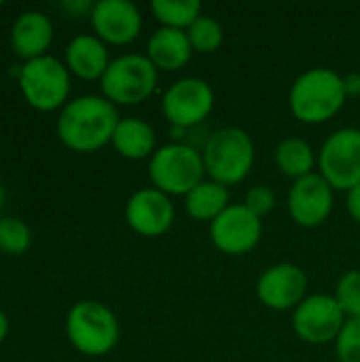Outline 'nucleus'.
<instances>
[{
  "label": "nucleus",
  "instance_id": "f257e3e1",
  "mask_svg": "<svg viewBox=\"0 0 360 362\" xmlns=\"http://www.w3.org/2000/svg\"><path fill=\"white\" fill-rule=\"evenodd\" d=\"M119 112L104 95H81L70 100L57 119L59 140L76 153H93L112 140Z\"/></svg>",
  "mask_w": 360,
  "mask_h": 362
},
{
  "label": "nucleus",
  "instance_id": "f03ea898",
  "mask_svg": "<svg viewBox=\"0 0 360 362\" xmlns=\"http://www.w3.org/2000/svg\"><path fill=\"white\" fill-rule=\"evenodd\" d=\"M344 76L333 68H310L295 78L289 91V106L297 121L320 125L331 121L346 104Z\"/></svg>",
  "mask_w": 360,
  "mask_h": 362
},
{
  "label": "nucleus",
  "instance_id": "7ed1b4c3",
  "mask_svg": "<svg viewBox=\"0 0 360 362\" xmlns=\"http://www.w3.org/2000/svg\"><path fill=\"white\" fill-rule=\"evenodd\" d=\"M202 157L206 176L231 187L248 178L255 165V142L242 127H223L206 140Z\"/></svg>",
  "mask_w": 360,
  "mask_h": 362
},
{
  "label": "nucleus",
  "instance_id": "20e7f679",
  "mask_svg": "<svg viewBox=\"0 0 360 362\" xmlns=\"http://www.w3.org/2000/svg\"><path fill=\"white\" fill-rule=\"evenodd\" d=\"M149 178L155 189L170 197L189 195L204 178H208L202 151L180 142L159 146L149 159Z\"/></svg>",
  "mask_w": 360,
  "mask_h": 362
},
{
  "label": "nucleus",
  "instance_id": "39448f33",
  "mask_svg": "<svg viewBox=\"0 0 360 362\" xmlns=\"http://www.w3.org/2000/svg\"><path fill=\"white\" fill-rule=\"evenodd\" d=\"M66 335L74 350L85 356L108 354L121 335L119 320L110 308L100 301H79L66 318Z\"/></svg>",
  "mask_w": 360,
  "mask_h": 362
},
{
  "label": "nucleus",
  "instance_id": "423d86ee",
  "mask_svg": "<svg viewBox=\"0 0 360 362\" xmlns=\"http://www.w3.org/2000/svg\"><path fill=\"white\" fill-rule=\"evenodd\" d=\"M159 70L146 55L125 53L115 57L100 78L102 93L115 106H136L149 100L157 87Z\"/></svg>",
  "mask_w": 360,
  "mask_h": 362
},
{
  "label": "nucleus",
  "instance_id": "0eeeda50",
  "mask_svg": "<svg viewBox=\"0 0 360 362\" xmlns=\"http://www.w3.org/2000/svg\"><path fill=\"white\" fill-rule=\"evenodd\" d=\"M19 89L25 102L42 112L64 108L70 93V70L53 55H42L19 66Z\"/></svg>",
  "mask_w": 360,
  "mask_h": 362
},
{
  "label": "nucleus",
  "instance_id": "6e6552de",
  "mask_svg": "<svg viewBox=\"0 0 360 362\" xmlns=\"http://www.w3.org/2000/svg\"><path fill=\"white\" fill-rule=\"evenodd\" d=\"M318 174L335 189L350 191L360 185V129H335L318 151Z\"/></svg>",
  "mask_w": 360,
  "mask_h": 362
},
{
  "label": "nucleus",
  "instance_id": "1a4fd4ad",
  "mask_svg": "<svg viewBox=\"0 0 360 362\" xmlns=\"http://www.w3.org/2000/svg\"><path fill=\"white\" fill-rule=\"evenodd\" d=\"M348 318L337 305L333 295H308L293 310V331L310 346L335 344Z\"/></svg>",
  "mask_w": 360,
  "mask_h": 362
},
{
  "label": "nucleus",
  "instance_id": "9d476101",
  "mask_svg": "<svg viewBox=\"0 0 360 362\" xmlns=\"http://www.w3.org/2000/svg\"><path fill=\"white\" fill-rule=\"evenodd\" d=\"M214 108V91L208 81L185 76L172 83L161 98V112L174 127H195L210 117Z\"/></svg>",
  "mask_w": 360,
  "mask_h": 362
},
{
  "label": "nucleus",
  "instance_id": "9b49d317",
  "mask_svg": "<svg viewBox=\"0 0 360 362\" xmlns=\"http://www.w3.org/2000/svg\"><path fill=\"white\" fill-rule=\"evenodd\" d=\"M263 235V221L244 204H231L210 223V240L216 250L229 257L248 255Z\"/></svg>",
  "mask_w": 360,
  "mask_h": 362
},
{
  "label": "nucleus",
  "instance_id": "f8f14e48",
  "mask_svg": "<svg viewBox=\"0 0 360 362\" xmlns=\"http://www.w3.org/2000/svg\"><path fill=\"white\" fill-rule=\"evenodd\" d=\"M259 301L274 312H293L308 297V276L295 263H276L257 280Z\"/></svg>",
  "mask_w": 360,
  "mask_h": 362
},
{
  "label": "nucleus",
  "instance_id": "ddd939ff",
  "mask_svg": "<svg viewBox=\"0 0 360 362\" xmlns=\"http://www.w3.org/2000/svg\"><path fill=\"white\" fill-rule=\"evenodd\" d=\"M333 187L318 174H310L293 182L289 191V214L303 229L325 225L333 212Z\"/></svg>",
  "mask_w": 360,
  "mask_h": 362
},
{
  "label": "nucleus",
  "instance_id": "4468645a",
  "mask_svg": "<svg viewBox=\"0 0 360 362\" xmlns=\"http://www.w3.org/2000/svg\"><path fill=\"white\" fill-rule=\"evenodd\" d=\"M176 208L172 197L155 187L138 189L125 204V221L132 231L144 238H159L174 225Z\"/></svg>",
  "mask_w": 360,
  "mask_h": 362
},
{
  "label": "nucleus",
  "instance_id": "2eb2a0df",
  "mask_svg": "<svg viewBox=\"0 0 360 362\" xmlns=\"http://www.w3.org/2000/svg\"><path fill=\"white\" fill-rule=\"evenodd\" d=\"M91 28L106 45H129L142 32V13L129 0H100L93 4Z\"/></svg>",
  "mask_w": 360,
  "mask_h": 362
},
{
  "label": "nucleus",
  "instance_id": "dca6fc26",
  "mask_svg": "<svg viewBox=\"0 0 360 362\" xmlns=\"http://www.w3.org/2000/svg\"><path fill=\"white\" fill-rule=\"evenodd\" d=\"M51 40L53 23L45 13L38 11L21 13L11 28V47L25 62L47 55Z\"/></svg>",
  "mask_w": 360,
  "mask_h": 362
},
{
  "label": "nucleus",
  "instance_id": "f3484780",
  "mask_svg": "<svg viewBox=\"0 0 360 362\" xmlns=\"http://www.w3.org/2000/svg\"><path fill=\"white\" fill-rule=\"evenodd\" d=\"M144 55L151 59V64L157 70L176 72V70H182L191 62L193 47L185 30L159 28L151 34Z\"/></svg>",
  "mask_w": 360,
  "mask_h": 362
},
{
  "label": "nucleus",
  "instance_id": "a211bd4d",
  "mask_svg": "<svg viewBox=\"0 0 360 362\" xmlns=\"http://www.w3.org/2000/svg\"><path fill=\"white\" fill-rule=\"evenodd\" d=\"M110 62L106 42H102L95 34H79L66 47V68L79 78H102Z\"/></svg>",
  "mask_w": 360,
  "mask_h": 362
},
{
  "label": "nucleus",
  "instance_id": "6ab92c4d",
  "mask_svg": "<svg viewBox=\"0 0 360 362\" xmlns=\"http://www.w3.org/2000/svg\"><path fill=\"white\" fill-rule=\"evenodd\" d=\"M110 144L121 157L129 161L151 159L157 151V134L149 121L138 117H125L119 119Z\"/></svg>",
  "mask_w": 360,
  "mask_h": 362
},
{
  "label": "nucleus",
  "instance_id": "aec40b11",
  "mask_svg": "<svg viewBox=\"0 0 360 362\" xmlns=\"http://www.w3.org/2000/svg\"><path fill=\"white\" fill-rule=\"evenodd\" d=\"M231 206V193L229 187L204 178L189 195H185V210L193 221L199 223H212L216 216H221Z\"/></svg>",
  "mask_w": 360,
  "mask_h": 362
},
{
  "label": "nucleus",
  "instance_id": "412c9836",
  "mask_svg": "<svg viewBox=\"0 0 360 362\" xmlns=\"http://www.w3.org/2000/svg\"><path fill=\"white\" fill-rule=\"evenodd\" d=\"M274 159L282 176L291 178L293 182L318 172V153H314L312 144L299 136H289L280 140Z\"/></svg>",
  "mask_w": 360,
  "mask_h": 362
},
{
  "label": "nucleus",
  "instance_id": "4be33fe9",
  "mask_svg": "<svg viewBox=\"0 0 360 362\" xmlns=\"http://www.w3.org/2000/svg\"><path fill=\"white\" fill-rule=\"evenodd\" d=\"M151 11L161 23V28H174L185 32L199 15H204L199 0H153Z\"/></svg>",
  "mask_w": 360,
  "mask_h": 362
},
{
  "label": "nucleus",
  "instance_id": "5701e85b",
  "mask_svg": "<svg viewBox=\"0 0 360 362\" xmlns=\"http://www.w3.org/2000/svg\"><path fill=\"white\" fill-rule=\"evenodd\" d=\"M187 36L193 47V53H214L225 40V30L216 17L199 15L187 30Z\"/></svg>",
  "mask_w": 360,
  "mask_h": 362
},
{
  "label": "nucleus",
  "instance_id": "b1692460",
  "mask_svg": "<svg viewBox=\"0 0 360 362\" xmlns=\"http://www.w3.org/2000/svg\"><path fill=\"white\" fill-rule=\"evenodd\" d=\"M32 244V231L30 227L15 216L0 218V252L6 255H21Z\"/></svg>",
  "mask_w": 360,
  "mask_h": 362
},
{
  "label": "nucleus",
  "instance_id": "393cba45",
  "mask_svg": "<svg viewBox=\"0 0 360 362\" xmlns=\"http://www.w3.org/2000/svg\"><path fill=\"white\" fill-rule=\"evenodd\" d=\"M337 305L342 308L344 316L348 320L360 318V272L359 269H350L346 272L337 284H335V293H333Z\"/></svg>",
  "mask_w": 360,
  "mask_h": 362
},
{
  "label": "nucleus",
  "instance_id": "a878e982",
  "mask_svg": "<svg viewBox=\"0 0 360 362\" xmlns=\"http://www.w3.org/2000/svg\"><path fill=\"white\" fill-rule=\"evenodd\" d=\"M335 352L339 362H360V318L346 322L335 341Z\"/></svg>",
  "mask_w": 360,
  "mask_h": 362
},
{
  "label": "nucleus",
  "instance_id": "bb28decb",
  "mask_svg": "<svg viewBox=\"0 0 360 362\" xmlns=\"http://www.w3.org/2000/svg\"><path fill=\"white\" fill-rule=\"evenodd\" d=\"M244 206L259 218L267 216L274 208H276V195L274 191L267 187V185H257V187H250L246 191V197H244Z\"/></svg>",
  "mask_w": 360,
  "mask_h": 362
},
{
  "label": "nucleus",
  "instance_id": "cd10ccee",
  "mask_svg": "<svg viewBox=\"0 0 360 362\" xmlns=\"http://www.w3.org/2000/svg\"><path fill=\"white\" fill-rule=\"evenodd\" d=\"M346 208H348V214L352 216V221L360 225V185L346 193Z\"/></svg>",
  "mask_w": 360,
  "mask_h": 362
},
{
  "label": "nucleus",
  "instance_id": "c85d7f7f",
  "mask_svg": "<svg viewBox=\"0 0 360 362\" xmlns=\"http://www.w3.org/2000/svg\"><path fill=\"white\" fill-rule=\"evenodd\" d=\"M344 89L348 98H359L360 95V72H348L344 74Z\"/></svg>",
  "mask_w": 360,
  "mask_h": 362
},
{
  "label": "nucleus",
  "instance_id": "c756f323",
  "mask_svg": "<svg viewBox=\"0 0 360 362\" xmlns=\"http://www.w3.org/2000/svg\"><path fill=\"white\" fill-rule=\"evenodd\" d=\"M66 11H70V13H91V8H93V4L91 2H87V0H81V2H76V0H70V2H64L62 4Z\"/></svg>",
  "mask_w": 360,
  "mask_h": 362
},
{
  "label": "nucleus",
  "instance_id": "7c9ffc66",
  "mask_svg": "<svg viewBox=\"0 0 360 362\" xmlns=\"http://www.w3.org/2000/svg\"><path fill=\"white\" fill-rule=\"evenodd\" d=\"M6 335H8V318H6V314L0 310V344L6 339Z\"/></svg>",
  "mask_w": 360,
  "mask_h": 362
},
{
  "label": "nucleus",
  "instance_id": "2f4dec72",
  "mask_svg": "<svg viewBox=\"0 0 360 362\" xmlns=\"http://www.w3.org/2000/svg\"><path fill=\"white\" fill-rule=\"evenodd\" d=\"M2 204H4V189H2V185H0V208H2Z\"/></svg>",
  "mask_w": 360,
  "mask_h": 362
},
{
  "label": "nucleus",
  "instance_id": "473e14b6",
  "mask_svg": "<svg viewBox=\"0 0 360 362\" xmlns=\"http://www.w3.org/2000/svg\"><path fill=\"white\" fill-rule=\"evenodd\" d=\"M0 6H2V2H0Z\"/></svg>",
  "mask_w": 360,
  "mask_h": 362
}]
</instances>
